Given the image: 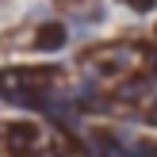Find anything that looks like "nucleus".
<instances>
[{"label":"nucleus","mask_w":157,"mask_h":157,"mask_svg":"<svg viewBox=\"0 0 157 157\" xmlns=\"http://www.w3.org/2000/svg\"><path fill=\"white\" fill-rule=\"evenodd\" d=\"M38 46H42V50H61V46H65V27H50V31H42Z\"/></svg>","instance_id":"obj_1"},{"label":"nucleus","mask_w":157,"mask_h":157,"mask_svg":"<svg viewBox=\"0 0 157 157\" xmlns=\"http://www.w3.org/2000/svg\"><path fill=\"white\" fill-rule=\"evenodd\" d=\"M4 153H8V142H0V157H4Z\"/></svg>","instance_id":"obj_2"}]
</instances>
